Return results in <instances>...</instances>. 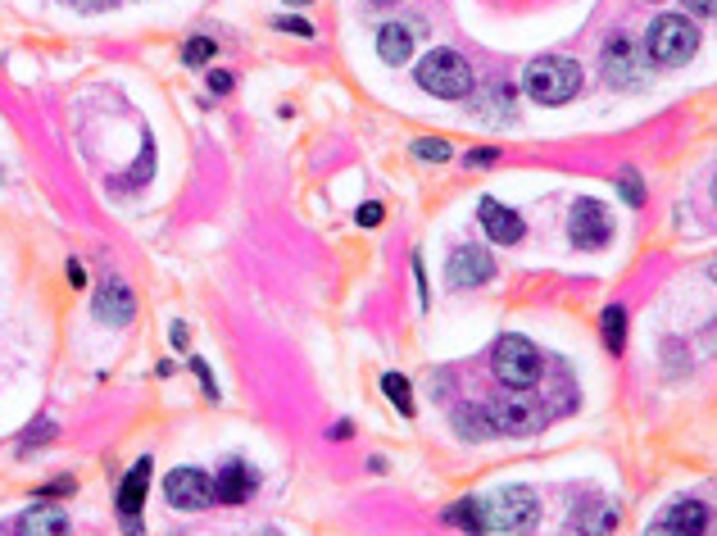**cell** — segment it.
Listing matches in <instances>:
<instances>
[{
  "mask_svg": "<svg viewBox=\"0 0 717 536\" xmlns=\"http://www.w3.org/2000/svg\"><path fill=\"white\" fill-rule=\"evenodd\" d=\"M69 282H73V287H82V282H87V273H82V264H69Z\"/></svg>",
  "mask_w": 717,
  "mask_h": 536,
  "instance_id": "33",
  "label": "cell"
},
{
  "mask_svg": "<svg viewBox=\"0 0 717 536\" xmlns=\"http://www.w3.org/2000/svg\"><path fill=\"white\" fill-rule=\"evenodd\" d=\"M645 536H681V532H672V527H663V523H654V527H649V532H645Z\"/></svg>",
  "mask_w": 717,
  "mask_h": 536,
  "instance_id": "35",
  "label": "cell"
},
{
  "mask_svg": "<svg viewBox=\"0 0 717 536\" xmlns=\"http://www.w3.org/2000/svg\"><path fill=\"white\" fill-rule=\"evenodd\" d=\"M618 191L627 205H645V187H640V173L636 169H622L618 173Z\"/></svg>",
  "mask_w": 717,
  "mask_h": 536,
  "instance_id": "23",
  "label": "cell"
},
{
  "mask_svg": "<svg viewBox=\"0 0 717 536\" xmlns=\"http://www.w3.org/2000/svg\"><path fill=\"white\" fill-rule=\"evenodd\" d=\"M255 482H259L255 468H246L241 459H232V464L214 477V500H223V505H241V500L255 496Z\"/></svg>",
  "mask_w": 717,
  "mask_h": 536,
  "instance_id": "12",
  "label": "cell"
},
{
  "mask_svg": "<svg viewBox=\"0 0 717 536\" xmlns=\"http://www.w3.org/2000/svg\"><path fill=\"white\" fill-rule=\"evenodd\" d=\"M695 14H717V0H686Z\"/></svg>",
  "mask_w": 717,
  "mask_h": 536,
  "instance_id": "31",
  "label": "cell"
},
{
  "mask_svg": "<svg viewBox=\"0 0 717 536\" xmlns=\"http://www.w3.org/2000/svg\"><path fill=\"white\" fill-rule=\"evenodd\" d=\"M491 368L509 391H527V387L541 382L545 364H541V350L531 346L527 337H500L495 341V350H491Z\"/></svg>",
  "mask_w": 717,
  "mask_h": 536,
  "instance_id": "4",
  "label": "cell"
},
{
  "mask_svg": "<svg viewBox=\"0 0 717 536\" xmlns=\"http://www.w3.org/2000/svg\"><path fill=\"white\" fill-rule=\"evenodd\" d=\"M631 41H609V50H604V78L613 82V87H631L636 82V69H631Z\"/></svg>",
  "mask_w": 717,
  "mask_h": 536,
  "instance_id": "16",
  "label": "cell"
},
{
  "mask_svg": "<svg viewBox=\"0 0 717 536\" xmlns=\"http://www.w3.org/2000/svg\"><path fill=\"white\" fill-rule=\"evenodd\" d=\"M382 391H386V400H391L404 418H413V391H409V378H404V373H386Z\"/></svg>",
  "mask_w": 717,
  "mask_h": 536,
  "instance_id": "20",
  "label": "cell"
},
{
  "mask_svg": "<svg viewBox=\"0 0 717 536\" xmlns=\"http://www.w3.org/2000/svg\"><path fill=\"white\" fill-rule=\"evenodd\" d=\"M445 523H450V527H463V532H472V536H482V532H486V509H482V500H459V505H450V509H445Z\"/></svg>",
  "mask_w": 717,
  "mask_h": 536,
  "instance_id": "18",
  "label": "cell"
},
{
  "mask_svg": "<svg viewBox=\"0 0 717 536\" xmlns=\"http://www.w3.org/2000/svg\"><path fill=\"white\" fill-rule=\"evenodd\" d=\"M19 536H69V518L59 509H28L19 518Z\"/></svg>",
  "mask_w": 717,
  "mask_h": 536,
  "instance_id": "17",
  "label": "cell"
},
{
  "mask_svg": "<svg viewBox=\"0 0 717 536\" xmlns=\"http://www.w3.org/2000/svg\"><path fill=\"white\" fill-rule=\"evenodd\" d=\"M209 87H214V96H227V91H232V73H209Z\"/></svg>",
  "mask_w": 717,
  "mask_h": 536,
  "instance_id": "29",
  "label": "cell"
},
{
  "mask_svg": "<svg viewBox=\"0 0 717 536\" xmlns=\"http://www.w3.org/2000/svg\"><path fill=\"white\" fill-rule=\"evenodd\" d=\"M572 527H577L581 536H609L613 527H618V509L600 505V500H581V505L572 509Z\"/></svg>",
  "mask_w": 717,
  "mask_h": 536,
  "instance_id": "14",
  "label": "cell"
},
{
  "mask_svg": "<svg viewBox=\"0 0 717 536\" xmlns=\"http://www.w3.org/2000/svg\"><path fill=\"white\" fill-rule=\"evenodd\" d=\"M495 278V259L486 246H459L450 255V287H482Z\"/></svg>",
  "mask_w": 717,
  "mask_h": 536,
  "instance_id": "8",
  "label": "cell"
},
{
  "mask_svg": "<svg viewBox=\"0 0 717 536\" xmlns=\"http://www.w3.org/2000/svg\"><path fill=\"white\" fill-rule=\"evenodd\" d=\"M164 496L173 509H209L214 505V477L200 468H173L164 482Z\"/></svg>",
  "mask_w": 717,
  "mask_h": 536,
  "instance_id": "7",
  "label": "cell"
},
{
  "mask_svg": "<svg viewBox=\"0 0 717 536\" xmlns=\"http://www.w3.org/2000/svg\"><path fill=\"white\" fill-rule=\"evenodd\" d=\"M600 323H604V346H609L613 355H622V346H627V309H622V305H609Z\"/></svg>",
  "mask_w": 717,
  "mask_h": 536,
  "instance_id": "19",
  "label": "cell"
},
{
  "mask_svg": "<svg viewBox=\"0 0 717 536\" xmlns=\"http://www.w3.org/2000/svg\"><path fill=\"white\" fill-rule=\"evenodd\" d=\"M73 491H78V482H73V477H55V482H46V487H41V496H73Z\"/></svg>",
  "mask_w": 717,
  "mask_h": 536,
  "instance_id": "27",
  "label": "cell"
},
{
  "mask_svg": "<svg viewBox=\"0 0 717 536\" xmlns=\"http://www.w3.org/2000/svg\"><path fill=\"white\" fill-rule=\"evenodd\" d=\"M495 159H500V150L482 146V150H468V159H463V164H468V169H486V164H495Z\"/></svg>",
  "mask_w": 717,
  "mask_h": 536,
  "instance_id": "25",
  "label": "cell"
},
{
  "mask_svg": "<svg viewBox=\"0 0 717 536\" xmlns=\"http://www.w3.org/2000/svg\"><path fill=\"white\" fill-rule=\"evenodd\" d=\"M413 78H418L423 91H432L441 100H463L472 91V69L459 50H427L418 60V69H413Z\"/></svg>",
  "mask_w": 717,
  "mask_h": 536,
  "instance_id": "3",
  "label": "cell"
},
{
  "mask_svg": "<svg viewBox=\"0 0 717 536\" xmlns=\"http://www.w3.org/2000/svg\"><path fill=\"white\" fill-rule=\"evenodd\" d=\"M259 536H282V532H273V527H268V532H259Z\"/></svg>",
  "mask_w": 717,
  "mask_h": 536,
  "instance_id": "36",
  "label": "cell"
},
{
  "mask_svg": "<svg viewBox=\"0 0 717 536\" xmlns=\"http://www.w3.org/2000/svg\"><path fill=\"white\" fill-rule=\"evenodd\" d=\"M291 5H309V0H291Z\"/></svg>",
  "mask_w": 717,
  "mask_h": 536,
  "instance_id": "38",
  "label": "cell"
},
{
  "mask_svg": "<svg viewBox=\"0 0 717 536\" xmlns=\"http://www.w3.org/2000/svg\"><path fill=\"white\" fill-rule=\"evenodd\" d=\"M659 523L672 527V532H681V536H704L708 505H699V500H672V505L659 514Z\"/></svg>",
  "mask_w": 717,
  "mask_h": 536,
  "instance_id": "13",
  "label": "cell"
},
{
  "mask_svg": "<svg viewBox=\"0 0 717 536\" xmlns=\"http://www.w3.org/2000/svg\"><path fill=\"white\" fill-rule=\"evenodd\" d=\"M522 87H527L531 100H541V105H568V100L581 91V64L577 60H563V55L531 60Z\"/></svg>",
  "mask_w": 717,
  "mask_h": 536,
  "instance_id": "1",
  "label": "cell"
},
{
  "mask_svg": "<svg viewBox=\"0 0 717 536\" xmlns=\"http://www.w3.org/2000/svg\"><path fill=\"white\" fill-rule=\"evenodd\" d=\"M713 278H717V264H713Z\"/></svg>",
  "mask_w": 717,
  "mask_h": 536,
  "instance_id": "40",
  "label": "cell"
},
{
  "mask_svg": "<svg viewBox=\"0 0 717 536\" xmlns=\"http://www.w3.org/2000/svg\"><path fill=\"white\" fill-rule=\"evenodd\" d=\"M0 536H5V532H0Z\"/></svg>",
  "mask_w": 717,
  "mask_h": 536,
  "instance_id": "41",
  "label": "cell"
},
{
  "mask_svg": "<svg viewBox=\"0 0 717 536\" xmlns=\"http://www.w3.org/2000/svg\"><path fill=\"white\" fill-rule=\"evenodd\" d=\"M218 55V46L209 37H191L187 46H182V64H191V69H196V64H209Z\"/></svg>",
  "mask_w": 717,
  "mask_h": 536,
  "instance_id": "21",
  "label": "cell"
},
{
  "mask_svg": "<svg viewBox=\"0 0 717 536\" xmlns=\"http://www.w3.org/2000/svg\"><path fill=\"white\" fill-rule=\"evenodd\" d=\"M150 455H141L137 464L128 468V477H123V487H118V518H123V523H137L141 518V505H146V496H150Z\"/></svg>",
  "mask_w": 717,
  "mask_h": 536,
  "instance_id": "10",
  "label": "cell"
},
{
  "mask_svg": "<svg viewBox=\"0 0 717 536\" xmlns=\"http://www.w3.org/2000/svg\"><path fill=\"white\" fill-rule=\"evenodd\" d=\"M568 232H572V246L577 250H604L613 241V223H609V209L600 200L581 196L568 214Z\"/></svg>",
  "mask_w": 717,
  "mask_h": 536,
  "instance_id": "6",
  "label": "cell"
},
{
  "mask_svg": "<svg viewBox=\"0 0 717 536\" xmlns=\"http://www.w3.org/2000/svg\"><path fill=\"white\" fill-rule=\"evenodd\" d=\"M191 373H196V378H200V387H205L209 396L218 400V387H214V378H209V364H205V359H191Z\"/></svg>",
  "mask_w": 717,
  "mask_h": 536,
  "instance_id": "28",
  "label": "cell"
},
{
  "mask_svg": "<svg viewBox=\"0 0 717 536\" xmlns=\"http://www.w3.org/2000/svg\"><path fill=\"white\" fill-rule=\"evenodd\" d=\"M373 5H395V0H373Z\"/></svg>",
  "mask_w": 717,
  "mask_h": 536,
  "instance_id": "37",
  "label": "cell"
},
{
  "mask_svg": "<svg viewBox=\"0 0 717 536\" xmlns=\"http://www.w3.org/2000/svg\"><path fill=\"white\" fill-rule=\"evenodd\" d=\"M78 10H105V5H118V0H73Z\"/></svg>",
  "mask_w": 717,
  "mask_h": 536,
  "instance_id": "32",
  "label": "cell"
},
{
  "mask_svg": "<svg viewBox=\"0 0 717 536\" xmlns=\"http://www.w3.org/2000/svg\"><path fill=\"white\" fill-rule=\"evenodd\" d=\"M46 437H55V427H50V423H41L37 432H28V437H23V446H32V441H46Z\"/></svg>",
  "mask_w": 717,
  "mask_h": 536,
  "instance_id": "30",
  "label": "cell"
},
{
  "mask_svg": "<svg viewBox=\"0 0 717 536\" xmlns=\"http://www.w3.org/2000/svg\"><path fill=\"white\" fill-rule=\"evenodd\" d=\"M273 28H282V32H295V37H314V23H305V19H273Z\"/></svg>",
  "mask_w": 717,
  "mask_h": 536,
  "instance_id": "24",
  "label": "cell"
},
{
  "mask_svg": "<svg viewBox=\"0 0 717 536\" xmlns=\"http://www.w3.org/2000/svg\"><path fill=\"white\" fill-rule=\"evenodd\" d=\"M486 527H504V532H531L541 518V496L531 487H500L482 500Z\"/></svg>",
  "mask_w": 717,
  "mask_h": 536,
  "instance_id": "5",
  "label": "cell"
},
{
  "mask_svg": "<svg viewBox=\"0 0 717 536\" xmlns=\"http://www.w3.org/2000/svg\"><path fill=\"white\" fill-rule=\"evenodd\" d=\"M382 219H386V209L377 205V200H368V205L359 209V228H377V223H382Z\"/></svg>",
  "mask_w": 717,
  "mask_h": 536,
  "instance_id": "26",
  "label": "cell"
},
{
  "mask_svg": "<svg viewBox=\"0 0 717 536\" xmlns=\"http://www.w3.org/2000/svg\"><path fill=\"white\" fill-rule=\"evenodd\" d=\"M699 50V32L690 19H681V14H663V19L649 23L645 32V55L659 69H677V64H686L690 55Z\"/></svg>",
  "mask_w": 717,
  "mask_h": 536,
  "instance_id": "2",
  "label": "cell"
},
{
  "mask_svg": "<svg viewBox=\"0 0 717 536\" xmlns=\"http://www.w3.org/2000/svg\"><path fill=\"white\" fill-rule=\"evenodd\" d=\"M168 337H173V346H187V328H182V323H173V332H168Z\"/></svg>",
  "mask_w": 717,
  "mask_h": 536,
  "instance_id": "34",
  "label": "cell"
},
{
  "mask_svg": "<svg viewBox=\"0 0 717 536\" xmlns=\"http://www.w3.org/2000/svg\"><path fill=\"white\" fill-rule=\"evenodd\" d=\"M477 219H482L486 237L500 241V246H513V241H522V219L513 214L509 205H500V200H482V209H477Z\"/></svg>",
  "mask_w": 717,
  "mask_h": 536,
  "instance_id": "11",
  "label": "cell"
},
{
  "mask_svg": "<svg viewBox=\"0 0 717 536\" xmlns=\"http://www.w3.org/2000/svg\"><path fill=\"white\" fill-rule=\"evenodd\" d=\"M713 200H717V178H713Z\"/></svg>",
  "mask_w": 717,
  "mask_h": 536,
  "instance_id": "39",
  "label": "cell"
},
{
  "mask_svg": "<svg viewBox=\"0 0 717 536\" xmlns=\"http://www.w3.org/2000/svg\"><path fill=\"white\" fill-rule=\"evenodd\" d=\"M377 55H382L386 64H409V55H413V32L404 28V23H386L382 32H377Z\"/></svg>",
  "mask_w": 717,
  "mask_h": 536,
  "instance_id": "15",
  "label": "cell"
},
{
  "mask_svg": "<svg viewBox=\"0 0 717 536\" xmlns=\"http://www.w3.org/2000/svg\"><path fill=\"white\" fill-rule=\"evenodd\" d=\"M413 155L427 159V164H441V159H450V141H441V137H418V141H413Z\"/></svg>",
  "mask_w": 717,
  "mask_h": 536,
  "instance_id": "22",
  "label": "cell"
},
{
  "mask_svg": "<svg viewBox=\"0 0 717 536\" xmlns=\"http://www.w3.org/2000/svg\"><path fill=\"white\" fill-rule=\"evenodd\" d=\"M132 314H137V296L128 291L123 278H105V287L96 291V318L109 328H128Z\"/></svg>",
  "mask_w": 717,
  "mask_h": 536,
  "instance_id": "9",
  "label": "cell"
}]
</instances>
